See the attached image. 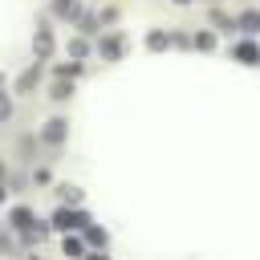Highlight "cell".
<instances>
[{
    "label": "cell",
    "instance_id": "obj_1",
    "mask_svg": "<svg viewBox=\"0 0 260 260\" xmlns=\"http://www.w3.org/2000/svg\"><path fill=\"white\" fill-rule=\"evenodd\" d=\"M8 223H12V232H24V236H28V232H32L41 219H37L28 207H12V211H8Z\"/></svg>",
    "mask_w": 260,
    "mask_h": 260
},
{
    "label": "cell",
    "instance_id": "obj_2",
    "mask_svg": "<svg viewBox=\"0 0 260 260\" xmlns=\"http://www.w3.org/2000/svg\"><path fill=\"white\" fill-rule=\"evenodd\" d=\"M53 228L73 232V228H89V223H85V215H81V211H65V207H61V211L53 215Z\"/></svg>",
    "mask_w": 260,
    "mask_h": 260
},
{
    "label": "cell",
    "instance_id": "obj_3",
    "mask_svg": "<svg viewBox=\"0 0 260 260\" xmlns=\"http://www.w3.org/2000/svg\"><path fill=\"white\" fill-rule=\"evenodd\" d=\"M45 142H53V146L65 142V122H61V118H53V122L45 126Z\"/></svg>",
    "mask_w": 260,
    "mask_h": 260
},
{
    "label": "cell",
    "instance_id": "obj_4",
    "mask_svg": "<svg viewBox=\"0 0 260 260\" xmlns=\"http://www.w3.org/2000/svg\"><path fill=\"white\" fill-rule=\"evenodd\" d=\"M240 28H248V32H260V12H244V16H240Z\"/></svg>",
    "mask_w": 260,
    "mask_h": 260
},
{
    "label": "cell",
    "instance_id": "obj_5",
    "mask_svg": "<svg viewBox=\"0 0 260 260\" xmlns=\"http://www.w3.org/2000/svg\"><path fill=\"white\" fill-rule=\"evenodd\" d=\"M53 12H57V16H77V4H73V0H57Z\"/></svg>",
    "mask_w": 260,
    "mask_h": 260
},
{
    "label": "cell",
    "instance_id": "obj_6",
    "mask_svg": "<svg viewBox=\"0 0 260 260\" xmlns=\"http://www.w3.org/2000/svg\"><path fill=\"white\" fill-rule=\"evenodd\" d=\"M118 49H122L118 37H106V41H102V53H106V57H118Z\"/></svg>",
    "mask_w": 260,
    "mask_h": 260
},
{
    "label": "cell",
    "instance_id": "obj_7",
    "mask_svg": "<svg viewBox=\"0 0 260 260\" xmlns=\"http://www.w3.org/2000/svg\"><path fill=\"white\" fill-rule=\"evenodd\" d=\"M236 57H240V61H256L260 53H256V45H248V41H244V45L236 49Z\"/></svg>",
    "mask_w": 260,
    "mask_h": 260
},
{
    "label": "cell",
    "instance_id": "obj_8",
    "mask_svg": "<svg viewBox=\"0 0 260 260\" xmlns=\"http://www.w3.org/2000/svg\"><path fill=\"white\" fill-rule=\"evenodd\" d=\"M49 49H53V41H49V32H41V37H37V53H41V57H45V53H49Z\"/></svg>",
    "mask_w": 260,
    "mask_h": 260
},
{
    "label": "cell",
    "instance_id": "obj_9",
    "mask_svg": "<svg viewBox=\"0 0 260 260\" xmlns=\"http://www.w3.org/2000/svg\"><path fill=\"white\" fill-rule=\"evenodd\" d=\"M61 199H65V203H77L81 191H77V187H61Z\"/></svg>",
    "mask_w": 260,
    "mask_h": 260
},
{
    "label": "cell",
    "instance_id": "obj_10",
    "mask_svg": "<svg viewBox=\"0 0 260 260\" xmlns=\"http://www.w3.org/2000/svg\"><path fill=\"white\" fill-rule=\"evenodd\" d=\"M162 45H171V37H167V32H154V37H150V49H162Z\"/></svg>",
    "mask_w": 260,
    "mask_h": 260
},
{
    "label": "cell",
    "instance_id": "obj_11",
    "mask_svg": "<svg viewBox=\"0 0 260 260\" xmlns=\"http://www.w3.org/2000/svg\"><path fill=\"white\" fill-rule=\"evenodd\" d=\"M195 45H199V49H211V45H215V37H211V32H199V41H195Z\"/></svg>",
    "mask_w": 260,
    "mask_h": 260
},
{
    "label": "cell",
    "instance_id": "obj_12",
    "mask_svg": "<svg viewBox=\"0 0 260 260\" xmlns=\"http://www.w3.org/2000/svg\"><path fill=\"white\" fill-rule=\"evenodd\" d=\"M32 81H37V69H28V73H24V77H20V81H16V85H20V89H28V85H32Z\"/></svg>",
    "mask_w": 260,
    "mask_h": 260
}]
</instances>
